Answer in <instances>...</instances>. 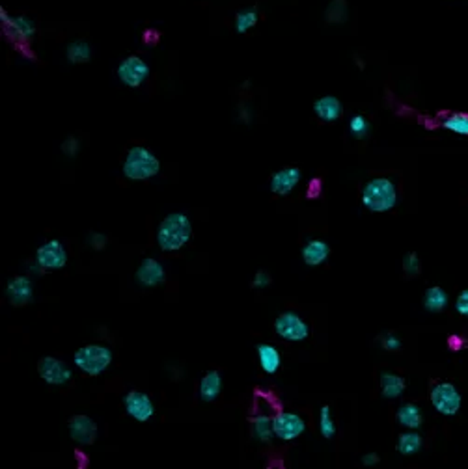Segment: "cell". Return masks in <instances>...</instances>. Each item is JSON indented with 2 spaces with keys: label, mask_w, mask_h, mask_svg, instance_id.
Segmentation results:
<instances>
[{
  "label": "cell",
  "mask_w": 468,
  "mask_h": 469,
  "mask_svg": "<svg viewBox=\"0 0 468 469\" xmlns=\"http://www.w3.org/2000/svg\"><path fill=\"white\" fill-rule=\"evenodd\" d=\"M157 246L164 254H176L193 239V222L185 212H170L157 225Z\"/></svg>",
  "instance_id": "6da1fadb"
},
{
  "label": "cell",
  "mask_w": 468,
  "mask_h": 469,
  "mask_svg": "<svg viewBox=\"0 0 468 469\" xmlns=\"http://www.w3.org/2000/svg\"><path fill=\"white\" fill-rule=\"evenodd\" d=\"M161 161L146 146H133L127 151L122 164V173L129 181H149L159 176Z\"/></svg>",
  "instance_id": "7a4b0ae2"
},
{
  "label": "cell",
  "mask_w": 468,
  "mask_h": 469,
  "mask_svg": "<svg viewBox=\"0 0 468 469\" xmlns=\"http://www.w3.org/2000/svg\"><path fill=\"white\" fill-rule=\"evenodd\" d=\"M362 205L371 212H388L398 205V188L388 177H373L362 188Z\"/></svg>",
  "instance_id": "3957f363"
},
{
  "label": "cell",
  "mask_w": 468,
  "mask_h": 469,
  "mask_svg": "<svg viewBox=\"0 0 468 469\" xmlns=\"http://www.w3.org/2000/svg\"><path fill=\"white\" fill-rule=\"evenodd\" d=\"M114 362V354L109 347L105 345H84L77 348L73 354V363L83 374L86 377H99Z\"/></svg>",
  "instance_id": "277c9868"
},
{
  "label": "cell",
  "mask_w": 468,
  "mask_h": 469,
  "mask_svg": "<svg viewBox=\"0 0 468 469\" xmlns=\"http://www.w3.org/2000/svg\"><path fill=\"white\" fill-rule=\"evenodd\" d=\"M0 23H2V30L8 36V39L19 45V49L21 45H30L34 41L38 26L26 15H10L2 8L0 10Z\"/></svg>",
  "instance_id": "5b68a950"
},
{
  "label": "cell",
  "mask_w": 468,
  "mask_h": 469,
  "mask_svg": "<svg viewBox=\"0 0 468 469\" xmlns=\"http://www.w3.org/2000/svg\"><path fill=\"white\" fill-rule=\"evenodd\" d=\"M275 332L287 343H302L310 338V326L295 311H284L275 318Z\"/></svg>",
  "instance_id": "8992f818"
},
{
  "label": "cell",
  "mask_w": 468,
  "mask_h": 469,
  "mask_svg": "<svg viewBox=\"0 0 468 469\" xmlns=\"http://www.w3.org/2000/svg\"><path fill=\"white\" fill-rule=\"evenodd\" d=\"M431 404L440 416L446 417H454L457 416V411L461 410V393H459L457 387L450 382H440L437 386L431 389Z\"/></svg>",
  "instance_id": "52a82bcc"
},
{
  "label": "cell",
  "mask_w": 468,
  "mask_h": 469,
  "mask_svg": "<svg viewBox=\"0 0 468 469\" xmlns=\"http://www.w3.org/2000/svg\"><path fill=\"white\" fill-rule=\"evenodd\" d=\"M149 73H151L149 64L146 60L140 58V56H125V58L119 62L118 69H116L119 82L133 90L140 88L149 78Z\"/></svg>",
  "instance_id": "ba28073f"
},
{
  "label": "cell",
  "mask_w": 468,
  "mask_h": 469,
  "mask_svg": "<svg viewBox=\"0 0 468 469\" xmlns=\"http://www.w3.org/2000/svg\"><path fill=\"white\" fill-rule=\"evenodd\" d=\"M68 249L58 239H50L36 249L34 261L40 264L45 272H55V270L65 269L68 264Z\"/></svg>",
  "instance_id": "9c48e42d"
},
{
  "label": "cell",
  "mask_w": 468,
  "mask_h": 469,
  "mask_svg": "<svg viewBox=\"0 0 468 469\" xmlns=\"http://www.w3.org/2000/svg\"><path fill=\"white\" fill-rule=\"evenodd\" d=\"M38 374H40V378L45 384L55 387L68 386L71 378H73L71 367L65 362H62V360H58V357L53 356H43L38 362Z\"/></svg>",
  "instance_id": "30bf717a"
},
{
  "label": "cell",
  "mask_w": 468,
  "mask_h": 469,
  "mask_svg": "<svg viewBox=\"0 0 468 469\" xmlns=\"http://www.w3.org/2000/svg\"><path fill=\"white\" fill-rule=\"evenodd\" d=\"M272 428L278 440L293 441L306 432V421L297 411H278L272 417Z\"/></svg>",
  "instance_id": "8fae6325"
},
{
  "label": "cell",
  "mask_w": 468,
  "mask_h": 469,
  "mask_svg": "<svg viewBox=\"0 0 468 469\" xmlns=\"http://www.w3.org/2000/svg\"><path fill=\"white\" fill-rule=\"evenodd\" d=\"M68 432L69 438L80 447H90L97 441L99 426L94 419L84 414H75L73 417H69L68 421Z\"/></svg>",
  "instance_id": "7c38bea8"
},
{
  "label": "cell",
  "mask_w": 468,
  "mask_h": 469,
  "mask_svg": "<svg viewBox=\"0 0 468 469\" xmlns=\"http://www.w3.org/2000/svg\"><path fill=\"white\" fill-rule=\"evenodd\" d=\"M122 402H124L125 414L137 423H148L155 416V404H153L151 397L144 391H129L124 395Z\"/></svg>",
  "instance_id": "4fadbf2b"
},
{
  "label": "cell",
  "mask_w": 468,
  "mask_h": 469,
  "mask_svg": "<svg viewBox=\"0 0 468 469\" xmlns=\"http://www.w3.org/2000/svg\"><path fill=\"white\" fill-rule=\"evenodd\" d=\"M137 284L144 289H153L166 281V270L164 264L155 257H146L140 261L137 272H134Z\"/></svg>",
  "instance_id": "5bb4252c"
},
{
  "label": "cell",
  "mask_w": 468,
  "mask_h": 469,
  "mask_svg": "<svg viewBox=\"0 0 468 469\" xmlns=\"http://www.w3.org/2000/svg\"><path fill=\"white\" fill-rule=\"evenodd\" d=\"M302 181V170L297 166H287L282 170L275 171L269 179V190L275 195L286 198V195L293 194L297 185Z\"/></svg>",
  "instance_id": "9a60e30c"
},
{
  "label": "cell",
  "mask_w": 468,
  "mask_h": 469,
  "mask_svg": "<svg viewBox=\"0 0 468 469\" xmlns=\"http://www.w3.org/2000/svg\"><path fill=\"white\" fill-rule=\"evenodd\" d=\"M6 298L14 308L28 306L34 300V281L28 276H15L6 284Z\"/></svg>",
  "instance_id": "2e32d148"
},
{
  "label": "cell",
  "mask_w": 468,
  "mask_h": 469,
  "mask_svg": "<svg viewBox=\"0 0 468 469\" xmlns=\"http://www.w3.org/2000/svg\"><path fill=\"white\" fill-rule=\"evenodd\" d=\"M301 257L304 261L306 266L310 269H317L331 257V246L326 244L325 240L321 239H310L302 246Z\"/></svg>",
  "instance_id": "e0dca14e"
},
{
  "label": "cell",
  "mask_w": 468,
  "mask_h": 469,
  "mask_svg": "<svg viewBox=\"0 0 468 469\" xmlns=\"http://www.w3.org/2000/svg\"><path fill=\"white\" fill-rule=\"evenodd\" d=\"M341 112H344V107H341V101L336 95H323L314 103V114L321 122H338L341 117Z\"/></svg>",
  "instance_id": "ac0fdd59"
},
{
  "label": "cell",
  "mask_w": 468,
  "mask_h": 469,
  "mask_svg": "<svg viewBox=\"0 0 468 469\" xmlns=\"http://www.w3.org/2000/svg\"><path fill=\"white\" fill-rule=\"evenodd\" d=\"M257 362H260V367H262V371L269 377L276 374V372L280 371L282 367V354L280 350L271 345V343H262V345H257Z\"/></svg>",
  "instance_id": "d6986e66"
},
{
  "label": "cell",
  "mask_w": 468,
  "mask_h": 469,
  "mask_svg": "<svg viewBox=\"0 0 468 469\" xmlns=\"http://www.w3.org/2000/svg\"><path fill=\"white\" fill-rule=\"evenodd\" d=\"M198 393H200V399L203 402H215L220 397L222 393V374L220 371L213 369V371H207L206 374L200 380V386H198Z\"/></svg>",
  "instance_id": "ffe728a7"
},
{
  "label": "cell",
  "mask_w": 468,
  "mask_h": 469,
  "mask_svg": "<svg viewBox=\"0 0 468 469\" xmlns=\"http://www.w3.org/2000/svg\"><path fill=\"white\" fill-rule=\"evenodd\" d=\"M252 438L260 443H271L275 440V428H272V417L257 414L256 417H252V426H250Z\"/></svg>",
  "instance_id": "44dd1931"
},
{
  "label": "cell",
  "mask_w": 468,
  "mask_h": 469,
  "mask_svg": "<svg viewBox=\"0 0 468 469\" xmlns=\"http://www.w3.org/2000/svg\"><path fill=\"white\" fill-rule=\"evenodd\" d=\"M407 382L395 372H383L381 374V393L385 399H400L405 393Z\"/></svg>",
  "instance_id": "7402d4cb"
},
{
  "label": "cell",
  "mask_w": 468,
  "mask_h": 469,
  "mask_svg": "<svg viewBox=\"0 0 468 469\" xmlns=\"http://www.w3.org/2000/svg\"><path fill=\"white\" fill-rule=\"evenodd\" d=\"M92 54H94L92 45L88 41H84V39H75L65 47V58H68L69 64H88L92 60Z\"/></svg>",
  "instance_id": "603a6c76"
},
{
  "label": "cell",
  "mask_w": 468,
  "mask_h": 469,
  "mask_svg": "<svg viewBox=\"0 0 468 469\" xmlns=\"http://www.w3.org/2000/svg\"><path fill=\"white\" fill-rule=\"evenodd\" d=\"M398 423H400L403 428L409 430H418L424 423V414L420 410V406L413 404V402H407V404L400 406L398 410Z\"/></svg>",
  "instance_id": "cb8c5ba5"
},
{
  "label": "cell",
  "mask_w": 468,
  "mask_h": 469,
  "mask_svg": "<svg viewBox=\"0 0 468 469\" xmlns=\"http://www.w3.org/2000/svg\"><path fill=\"white\" fill-rule=\"evenodd\" d=\"M424 445L422 436L416 432V430H407V432H401L400 438H398V443H395V449L398 453L403 456H413L416 455Z\"/></svg>",
  "instance_id": "d4e9b609"
},
{
  "label": "cell",
  "mask_w": 468,
  "mask_h": 469,
  "mask_svg": "<svg viewBox=\"0 0 468 469\" xmlns=\"http://www.w3.org/2000/svg\"><path fill=\"white\" fill-rule=\"evenodd\" d=\"M448 293L442 287H429L424 294V308L429 313H442L448 308Z\"/></svg>",
  "instance_id": "484cf974"
},
{
  "label": "cell",
  "mask_w": 468,
  "mask_h": 469,
  "mask_svg": "<svg viewBox=\"0 0 468 469\" xmlns=\"http://www.w3.org/2000/svg\"><path fill=\"white\" fill-rule=\"evenodd\" d=\"M260 23V11L257 8H245V10L237 11L235 19H233V28L237 34H248L250 30H254Z\"/></svg>",
  "instance_id": "4316f807"
},
{
  "label": "cell",
  "mask_w": 468,
  "mask_h": 469,
  "mask_svg": "<svg viewBox=\"0 0 468 469\" xmlns=\"http://www.w3.org/2000/svg\"><path fill=\"white\" fill-rule=\"evenodd\" d=\"M444 129L461 136H468V114L454 112L444 119Z\"/></svg>",
  "instance_id": "83f0119b"
},
{
  "label": "cell",
  "mask_w": 468,
  "mask_h": 469,
  "mask_svg": "<svg viewBox=\"0 0 468 469\" xmlns=\"http://www.w3.org/2000/svg\"><path fill=\"white\" fill-rule=\"evenodd\" d=\"M319 432L325 440H332L336 436V423L332 419L331 406H321L319 410Z\"/></svg>",
  "instance_id": "f1b7e54d"
},
{
  "label": "cell",
  "mask_w": 468,
  "mask_h": 469,
  "mask_svg": "<svg viewBox=\"0 0 468 469\" xmlns=\"http://www.w3.org/2000/svg\"><path fill=\"white\" fill-rule=\"evenodd\" d=\"M325 19L332 25H341L347 19V2L345 0H332L326 8Z\"/></svg>",
  "instance_id": "f546056e"
},
{
  "label": "cell",
  "mask_w": 468,
  "mask_h": 469,
  "mask_svg": "<svg viewBox=\"0 0 468 469\" xmlns=\"http://www.w3.org/2000/svg\"><path fill=\"white\" fill-rule=\"evenodd\" d=\"M349 132L353 138L362 140V138L368 136V132H370V122H368L364 116L356 114V116H353L349 119Z\"/></svg>",
  "instance_id": "4dcf8cb0"
},
{
  "label": "cell",
  "mask_w": 468,
  "mask_h": 469,
  "mask_svg": "<svg viewBox=\"0 0 468 469\" xmlns=\"http://www.w3.org/2000/svg\"><path fill=\"white\" fill-rule=\"evenodd\" d=\"M422 270V263H420L418 255L416 254H407L403 257V272L407 276H418Z\"/></svg>",
  "instance_id": "1f68e13d"
},
{
  "label": "cell",
  "mask_w": 468,
  "mask_h": 469,
  "mask_svg": "<svg viewBox=\"0 0 468 469\" xmlns=\"http://www.w3.org/2000/svg\"><path fill=\"white\" fill-rule=\"evenodd\" d=\"M60 149H62V153H64L65 156H69V158H75V156L79 155V151H80V140L75 136L65 138L64 142H62V146H60Z\"/></svg>",
  "instance_id": "d6a6232c"
},
{
  "label": "cell",
  "mask_w": 468,
  "mask_h": 469,
  "mask_svg": "<svg viewBox=\"0 0 468 469\" xmlns=\"http://www.w3.org/2000/svg\"><path fill=\"white\" fill-rule=\"evenodd\" d=\"M272 284V278L271 274L265 272V270H260V272L254 274V279H252V289H257V291H263V289H267L269 285Z\"/></svg>",
  "instance_id": "836d02e7"
},
{
  "label": "cell",
  "mask_w": 468,
  "mask_h": 469,
  "mask_svg": "<svg viewBox=\"0 0 468 469\" xmlns=\"http://www.w3.org/2000/svg\"><path fill=\"white\" fill-rule=\"evenodd\" d=\"M88 244L92 246V248H94L95 252H101V249L107 248V244H109V239H107V234L97 233V231H94V233H90Z\"/></svg>",
  "instance_id": "e575fe53"
},
{
  "label": "cell",
  "mask_w": 468,
  "mask_h": 469,
  "mask_svg": "<svg viewBox=\"0 0 468 469\" xmlns=\"http://www.w3.org/2000/svg\"><path fill=\"white\" fill-rule=\"evenodd\" d=\"M381 347L385 348V350H388V352L400 350V348H401V339L398 338V335H394V333H386L385 338L381 339Z\"/></svg>",
  "instance_id": "d590c367"
},
{
  "label": "cell",
  "mask_w": 468,
  "mask_h": 469,
  "mask_svg": "<svg viewBox=\"0 0 468 469\" xmlns=\"http://www.w3.org/2000/svg\"><path fill=\"white\" fill-rule=\"evenodd\" d=\"M455 309H457L459 315L468 317V289H464L463 293L457 296V300H455Z\"/></svg>",
  "instance_id": "8d00e7d4"
},
{
  "label": "cell",
  "mask_w": 468,
  "mask_h": 469,
  "mask_svg": "<svg viewBox=\"0 0 468 469\" xmlns=\"http://www.w3.org/2000/svg\"><path fill=\"white\" fill-rule=\"evenodd\" d=\"M379 462L381 458L377 453H366V455L362 456V465H366V468H373V465H377Z\"/></svg>",
  "instance_id": "74e56055"
},
{
  "label": "cell",
  "mask_w": 468,
  "mask_h": 469,
  "mask_svg": "<svg viewBox=\"0 0 468 469\" xmlns=\"http://www.w3.org/2000/svg\"><path fill=\"white\" fill-rule=\"evenodd\" d=\"M151 38L157 39V41H159V38H161V36H159L157 30H146V34H144V43H146V45L151 43V41H149Z\"/></svg>",
  "instance_id": "f35d334b"
},
{
  "label": "cell",
  "mask_w": 468,
  "mask_h": 469,
  "mask_svg": "<svg viewBox=\"0 0 468 469\" xmlns=\"http://www.w3.org/2000/svg\"><path fill=\"white\" fill-rule=\"evenodd\" d=\"M319 185H321L319 179H314V181H310V186H308V190H310V194H308V195H310V198H312V194H314V188H317ZM316 194H319V192L316 190Z\"/></svg>",
  "instance_id": "ab89813d"
}]
</instances>
